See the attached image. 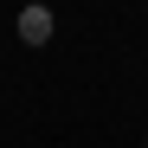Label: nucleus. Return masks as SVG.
Masks as SVG:
<instances>
[{"instance_id":"nucleus-1","label":"nucleus","mask_w":148,"mask_h":148,"mask_svg":"<svg viewBox=\"0 0 148 148\" xmlns=\"http://www.w3.org/2000/svg\"><path fill=\"white\" fill-rule=\"evenodd\" d=\"M52 26H58V19H52V7H45V0L19 7V45H32V52H39V45H52Z\"/></svg>"},{"instance_id":"nucleus-3","label":"nucleus","mask_w":148,"mask_h":148,"mask_svg":"<svg viewBox=\"0 0 148 148\" xmlns=\"http://www.w3.org/2000/svg\"><path fill=\"white\" fill-rule=\"evenodd\" d=\"M26 7H32V0H26Z\"/></svg>"},{"instance_id":"nucleus-2","label":"nucleus","mask_w":148,"mask_h":148,"mask_svg":"<svg viewBox=\"0 0 148 148\" xmlns=\"http://www.w3.org/2000/svg\"><path fill=\"white\" fill-rule=\"evenodd\" d=\"M142 148H148V135H142Z\"/></svg>"}]
</instances>
